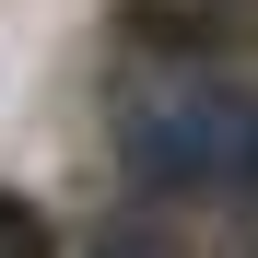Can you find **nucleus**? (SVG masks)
I'll use <instances>...</instances> for the list:
<instances>
[{"label": "nucleus", "instance_id": "obj_4", "mask_svg": "<svg viewBox=\"0 0 258 258\" xmlns=\"http://www.w3.org/2000/svg\"><path fill=\"white\" fill-rule=\"evenodd\" d=\"M82 258H176V235H164V223H141V211H129V223H106V235L82 246Z\"/></svg>", "mask_w": 258, "mask_h": 258}, {"label": "nucleus", "instance_id": "obj_3", "mask_svg": "<svg viewBox=\"0 0 258 258\" xmlns=\"http://www.w3.org/2000/svg\"><path fill=\"white\" fill-rule=\"evenodd\" d=\"M0 258H59V223H47L24 188H0Z\"/></svg>", "mask_w": 258, "mask_h": 258}, {"label": "nucleus", "instance_id": "obj_1", "mask_svg": "<svg viewBox=\"0 0 258 258\" xmlns=\"http://www.w3.org/2000/svg\"><path fill=\"white\" fill-rule=\"evenodd\" d=\"M106 141L129 164V188H153V200H235V188H258V94L235 71H200V59L117 71Z\"/></svg>", "mask_w": 258, "mask_h": 258}, {"label": "nucleus", "instance_id": "obj_2", "mask_svg": "<svg viewBox=\"0 0 258 258\" xmlns=\"http://www.w3.org/2000/svg\"><path fill=\"white\" fill-rule=\"evenodd\" d=\"M117 35L141 59H200V71H223L258 47V0H117Z\"/></svg>", "mask_w": 258, "mask_h": 258}]
</instances>
